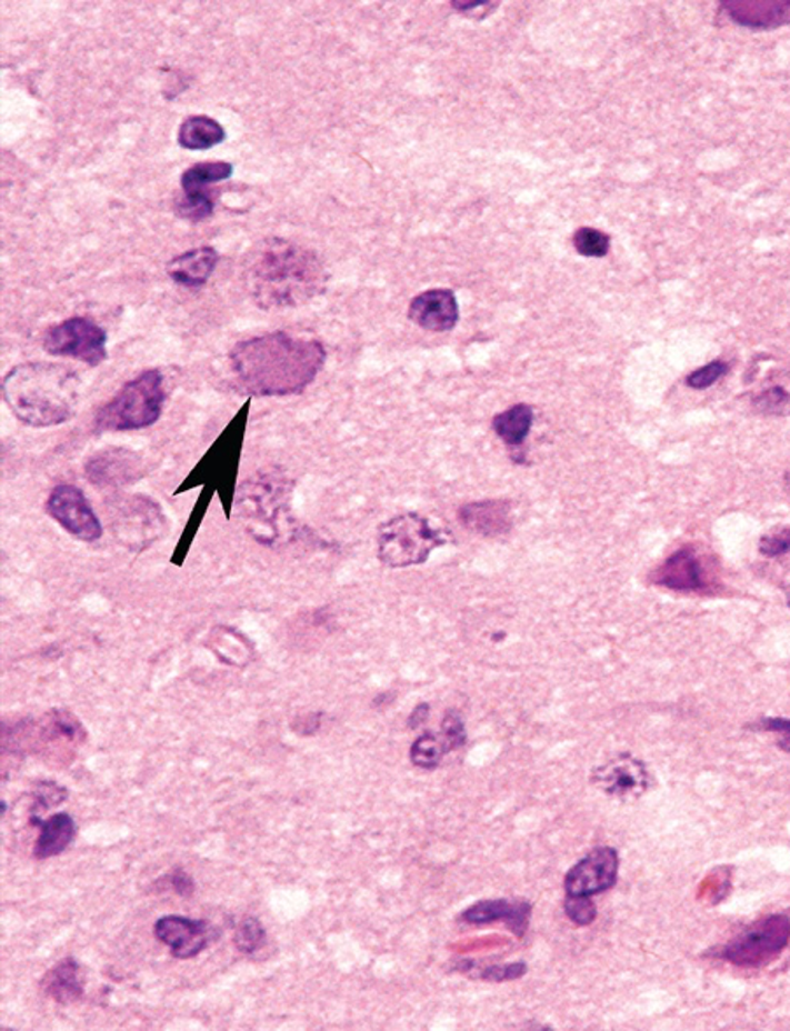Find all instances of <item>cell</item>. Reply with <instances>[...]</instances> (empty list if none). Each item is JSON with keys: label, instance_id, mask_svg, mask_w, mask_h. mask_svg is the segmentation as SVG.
Instances as JSON below:
<instances>
[{"label": "cell", "instance_id": "1", "mask_svg": "<svg viewBox=\"0 0 790 1031\" xmlns=\"http://www.w3.org/2000/svg\"><path fill=\"white\" fill-rule=\"evenodd\" d=\"M324 363L323 343L286 331L242 340L230 352L239 388L261 398L300 394L314 382Z\"/></svg>", "mask_w": 790, "mask_h": 1031}, {"label": "cell", "instance_id": "2", "mask_svg": "<svg viewBox=\"0 0 790 1031\" xmlns=\"http://www.w3.org/2000/svg\"><path fill=\"white\" fill-rule=\"evenodd\" d=\"M328 272L311 249L273 239L258 252L249 288L261 309L299 307L323 293Z\"/></svg>", "mask_w": 790, "mask_h": 1031}, {"label": "cell", "instance_id": "3", "mask_svg": "<svg viewBox=\"0 0 790 1031\" xmlns=\"http://www.w3.org/2000/svg\"><path fill=\"white\" fill-rule=\"evenodd\" d=\"M2 398L23 424L51 428L71 421L78 409V373L51 363L14 367L2 380Z\"/></svg>", "mask_w": 790, "mask_h": 1031}, {"label": "cell", "instance_id": "4", "mask_svg": "<svg viewBox=\"0 0 790 1031\" xmlns=\"http://www.w3.org/2000/svg\"><path fill=\"white\" fill-rule=\"evenodd\" d=\"M166 398L162 372L148 370L127 382L117 397L100 407L93 428L97 433L150 428L162 416Z\"/></svg>", "mask_w": 790, "mask_h": 1031}, {"label": "cell", "instance_id": "5", "mask_svg": "<svg viewBox=\"0 0 790 1031\" xmlns=\"http://www.w3.org/2000/svg\"><path fill=\"white\" fill-rule=\"evenodd\" d=\"M448 540L446 531L431 528L418 513L393 517L379 529V561L394 570L422 564Z\"/></svg>", "mask_w": 790, "mask_h": 1031}, {"label": "cell", "instance_id": "6", "mask_svg": "<svg viewBox=\"0 0 790 1031\" xmlns=\"http://www.w3.org/2000/svg\"><path fill=\"white\" fill-rule=\"evenodd\" d=\"M246 413H248V407L236 417V421L228 426L221 437L216 440L206 458L199 462V467L194 468L190 477L181 483L178 494L188 491V489L197 488V486H208L212 491L220 494L224 513L230 517L240 450H242V442H244Z\"/></svg>", "mask_w": 790, "mask_h": 1031}, {"label": "cell", "instance_id": "7", "mask_svg": "<svg viewBox=\"0 0 790 1031\" xmlns=\"http://www.w3.org/2000/svg\"><path fill=\"white\" fill-rule=\"evenodd\" d=\"M789 944L790 918L770 914L729 941L720 951V958L740 969H761L780 958Z\"/></svg>", "mask_w": 790, "mask_h": 1031}, {"label": "cell", "instance_id": "8", "mask_svg": "<svg viewBox=\"0 0 790 1031\" xmlns=\"http://www.w3.org/2000/svg\"><path fill=\"white\" fill-rule=\"evenodd\" d=\"M42 346L48 354L78 359L90 367H99L108 359V334L87 318L66 319L54 324L46 331Z\"/></svg>", "mask_w": 790, "mask_h": 1031}, {"label": "cell", "instance_id": "9", "mask_svg": "<svg viewBox=\"0 0 790 1031\" xmlns=\"http://www.w3.org/2000/svg\"><path fill=\"white\" fill-rule=\"evenodd\" d=\"M46 512L78 540L91 543L102 537L99 517L90 507L87 496L74 486L63 483L54 488L46 501Z\"/></svg>", "mask_w": 790, "mask_h": 1031}, {"label": "cell", "instance_id": "10", "mask_svg": "<svg viewBox=\"0 0 790 1031\" xmlns=\"http://www.w3.org/2000/svg\"><path fill=\"white\" fill-rule=\"evenodd\" d=\"M619 874V854L613 848L603 845L597 848L571 867L564 878V890L568 897H592L610 890L616 884Z\"/></svg>", "mask_w": 790, "mask_h": 1031}, {"label": "cell", "instance_id": "11", "mask_svg": "<svg viewBox=\"0 0 790 1031\" xmlns=\"http://www.w3.org/2000/svg\"><path fill=\"white\" fill-rule=\"evenodd\" d=\"M158 941L169 945L172 957L179 960L197 957L203 949L218 941V930L206 921H193L182 917H163L154 924Z\"/></svg>", "mask_w": 790, "mask_h": 1031}, {"label": "cell", "instance_id": "12", "mask_svg": "<svg viewBox=\"0 0 790 1031\" xmlns=\"http://www.w3.org/2000/svg\"><path fill=\"white\" fill-rule=\"evenodd\" d=\"M592 783L617 799L640 797L649 790L650 774L643 762L624 753L594 769Z\"/></svg>", "mask_w": 790, "mask_h": 1031}, {"label": "cell", "instance_id": "13", "mask_svg": "<svg viewBox=\"0 0 790 1031\" xmlns=\"http://www.w3.org/2000/svg\"><path fill=\"white\" fill-rule=\"evenodd\" d=\"M121 503L123 504L118 507V516L114 517L118 537L130 547L137 541L142 543V547L144 544L148 547V543H151L158 537V531L162 529V508L141 496L121 501Z\"/></svg>", "mask_w": 790, "mask_h": 1031}, {"label": "cell", "instance_id": "14", "mask_svg": "<svg viewBox=\"0 0 790 1031\" xmlns=\"http://www.w3.org/2000/svg\"><path fill=\"white\" fill-rule=\"evenodd\" d=\"M650 582L679 592H703L708 587L703 562L691 547L671 553L652 573Z\"/></svg>", "mask_w": 790, "mask_h": 1031}, {"label": "cell", "instance_id": "15", "mask_svg": "<svg viewBox=\"0 0 790 1031\" xmlns=\"http://www.w3.org/2000/svg\"><path fill=\"white\" fill-rule=\"evenodd\" d=\"M87 474L99 488H121L141 479L144 467L132 450L108 449L88 459Z\"/></svg>", "mask_w": 790, "mask_h": 1031}, {"label": "cell", "instance_id": "16", "mask_svg": "<svg viewBox=\"0 0 790 1031\" xmlns=\"http://www.w3.org/2000/svg\"><path fill=\"white\" fill-rule=\"evenodd\" d=\"M409 319L422 330L451 331L460 321V309L451 289H430L410 301Z\"/></svg>", "mask_w": 790, "mask_h": 1031}, {"label": "cell", "instance_id": "17", "mask_svg": "<svg viewBox=\"0 0 790 1031\" xmlns=\"http://www.w3.org/2000/svg\"><path fill=\"white\" fill-rule=\"evenodd\" d=\"M720 8L746 29L771 30L790 23V0H728Z\"/></svg>", "mask_w": 790, "mask_h": 1031}, {"label": "cell", "instance_id": "18", "mask_svg": "<svg viewBox=\"0 0 790 1031\" xmlns=\"http://www.w3.org/2000/svg\"><path fill=\"white\" fill-rule=\"evenodd\" d=\"M461 525L473 534L497 538L512 529V508L509 501H476L460 508Z\"/></svg>", "mask_w": 790, "mask_h": 1031}, {"label": "cell", "instance_id": "19", "mask_svg": "<svg viewBox=\"0 0 790 1031\" xmlns=\"http://www.w3.org/2000/svg\"><path fill=\"white\" fill-rule=\"evenodd\" d=\"M531 908L526 902H509V900H484L463 912V921L472 924L491 923V921H506L509 929L518 937L528 930Z\"/></svg>", "mask_w": 790, "mask_h": 1031}, {"label": "cell", "instance_id": "20", "mask_svg": "<svg viewBox=\"0 0 790 1031\" xmlns=\"http://www.w3.org/2000/svg\"><path fill=\"white\" fill-rule=\"evenodd\" d=\"M218 263L214 248H197L182 252L167 264L170 279L187 288H200L209 281Z\"/></svg>", "mask_w": 790, "mask_h": 1031}, {"label": "cell", "instance_id": "21", "mask_svg": "<svg viewBox=\"0 0 790 1031\" xmlns=\"http://www.w3.org/2000/svg\"><path fill=\"white\" fill-rule=\"evenodd\" d=\"M32 823L41 830V835L33 848V857L39 860L51 859L62 853L78 832L76 821L66 813L53 814L44 821L32 817Z\"/></svg>", "mask_w": 790, "mask_h": 1031}, {"label": "cell", "instance_id": "22", "mask_svg": "<svg viewBox=\"0 0 790 1031\" xmlns=\"http://www.w3.org/2000/svg\"><path fill=\"white\" fill-rule=\"evenodd\" d=\"M42 990L54 1002L69 1005L83 997V978L78 961L66 958L42 979Z\"/></svg>", "mask_w": 790, "mask_h": 1031}, {"label": "cell", "instance_id": "23", "mask_svg": "<svg viewBox=\"0 0 790 1031\" xmlns=\"http://www.w3.org/2000/svg\"><path fill=\"white\" fill-rule=\"evenodd\" d=\"M224 139L227 132L220 121L212 120L209 116H190L179 127V146L188 151H206L220 146Z\"/></svg>", "mask_w": 790, "mask_h": 1031}, {"label": "cell", "instance_id": "24", "mask_svg": "<svg viewBox=\"0 0 790 1031\" xmlns=\"http://www.w3.org/2000/svg\"><path fill=\"white\" fill-rule=\"evenodd\" d=\"M233 166L227 161H203L182 172L181 187L184 197L211 194L208 188L214 182L232 178Z\"/></svg>", "mask_w": 790, "mask_h": 1031}, {"label": "cell", "instance_id": "25", "mask_svg": "<svg viewBox=\"0 0 790 1031\" xmlns=\"http://www.w3.org/2000/svg\"><path fill=\"white\" fill-rule=\"evenodd\" d=\"M533 426V409L530 404L519 403L506 412L498 413L492 421V430L509 447H521Z\"/></svg>", "mask_w": 790, "mask_h": 1031}, {"label": "cell", "instance_id": "26", "mask_svg": "<svg viewBox=\"0 0 790 1031\" xmlns=\"http://www.w3.org/2000/svg\"><path fill=\"white\" fill-rule=\"evenodd\" d=\"M456 750L448 735L427 732L410 748V760L421 769H434L448 751Z\"/></svg>", "mask_w": 790, "mask_h": 1031}, {"label": "cell", "instance_id": "27", "mask_svg": "<svg viewBox=\"0 0 790 1031\" xmlns=\"http://www.w3.org/2000/svg\"><path fill=\"white\" fill-rule=\"evenodd\" d=\"M573 246L582 257L603 258L610 251V237L597 228H580L573 236Z\"/></svg>", "mask_w": 790, "mask_h": 1031}, {"label": "cell", "instance_id": "28", "mask_svg": "<svg viewBox=\"0 0 790 1031\" xmlns=\"http://www.w3.org/2000/svg\"><path fill=\"white\" fill-rule=\"evenodd\" d=\"M233 941H236V948L239 949L240 953H257L258 949L266 945V929L261 927L257 918H246V920L239 924Z\"/></svg>", "mask_w": 790, "mask_h": 1031}, {"label": "cell", "instance_id": "29", "mask_svg": "<svg viewBox=\"0 0 790 1031\" xmlns=\"http://www.w3.org/2000/svg\"><path fill=\"white\" fill-rule=\"evenodd\" d=\"M753 409L764 416H778L786 412L790 404V392L783 386H771L752 398Z\"/></svg>", "mask_w": 790, "mask_h": 1031}, {"label": "cell", "instance_id": "30", "mask_svg": "<svg viewBox=\"0 0 790 1031\" xmlns=\"http://www.w3.org/2000/svg\"><path fill=\"white\" fill-rule=\"evenodd\" d=\"M214 212V200L211 194L203 197H184L178 202V214L188 221H202Z\"/></svg>", "mask_w": 790, "mask_h": 1031}, {"label": "cell", "instance_id": "31", "mask_svg": "<svg viewBox=\"0 0 790 1031\" xmlns=\"http://www.w3.org/2000/svg\"><path fill=\"white\" fill-rule=\"evenodd\" d=\"M67 799V790L54 781H42L33 788V811L39 813V809H50L54 805L62 804Z\"/></svg>", "mask_w": 790, "mask_h": 1031}, {"label": "cell", "instance_id": "32", "mask_svg": "<svg viewBox=\"0 0 790 1031\" xmlns=\"http://www.w3.org/2000/svg\"><path fill=\"white\" fill-rule=\"evenodd\" d=\"M729 372L728 363L724 361H712L707 367H701L687 377V386L692 389L712 388L717 380L722 379Z\"/></svg>", "mask_w": 790, "mask_h": 1031}, {"label": "cell", "instance_id": "33", "mask_svg": "<svg viewBox=\"0 0 790 1031\" xmlns=\"http://www.w3.org/2000/svg\"><path fill=\"white\" fill-rule=\"evenodd\" d=\"M567 917L576 924H591L597 920V905L592 902L591 897H567L564 902Z\"/></svg>", "mask_w": 790, "mask_h": 1031}, {"label": "cell", "instance_id": "34", "mask_svg": "<svg viewBox=\"0 0 790 1031\" xmlns=\"http://www.w3.org/2000/svg\"><path fill=\"white\" fill-rule=\"evenodd\" d=\"M759 550L768 558H777L783 553L790 552V529H783L780 532H773L759 541Z\"/></svg>", "mask_w": 790, "mask_h": 1031}, {"label": "cell", "instance_id": "35", "mask_svg": "<svg viewBox=\"0 0 790 1031\" xmlns=\"http://www.w3.org/2000/svg\"><path fill=\"white\" fill-rule=\"evenodd\" d=\"M753 729H759V731L773 732V734L780 735V741H778V748L790 753V720L789 718H764L761 722L758 723V727Z\"/></svg>", "mask_w": 790, "mask_h": 1031}, {"label": "cell", "instance_id": "36", "mask_svg": "<svg viewBox=\"0 0 790 1031\" xmlns=\"http://www.w3.org/2000/svg\"><path fill=\"white\" fill-rule=\"evenodd\" d=\"M524 974V963H513V965L489 967L488 970L480 974V978L488 979V981H512V979H519Z\"/></svg>", "mask_w": 790, "mask_h": 1031}, {"label": "cell", "instance_id": "37", "mask_svg": "<svg viewBox=\"0 0 790 1031\" xmlns=\"http://www.w3.org/2000/svg\"><path fill=\"white\" fill-rule=\"evenodd\" d=\"M162 881L169 883L170 890H174L178 895L188 897L193 893V881H191L190 875L184 874L182 871L167 875Z\"/></svg>", "mask_w": 790, "mask_h": 1031}, {"label": "cell", "instance_id": "38", "mask_svg": "<svg viewBox=\"0 0 790 1031\" xmlns=\"http://www.w3.org/2000/svg\"><path fill=\"white\" fill-rule=\"evenodd\" d=\"M451 6L463 14H473L476 9L491 14L492 9H497L500 4L498 2H451Z\"/></svg>", "mask_w": 790, "mask_h": 1031}, {"label": "cell", "instance_id": "39", "mask_svg": "<svg viewBox=\"0 0 790 1031\" xmlns=\"http://www.w3.org/2000/svg\"><path fill=\"white\" fill-rule=\"evenodd\" d=\"M428 711H430V705L421 704L416 708L414 713L410 717L409 727L410 729H418L422 723L427 722Z\"/></svg>", "mask_w": 790, "mask_h": 1031}, {"label": "cell", "instance_id": "40", "mask_svg": "<svg viewBox=\"0 0 790 1031\" xmlns=\"http://www.w3.org/2000/svg\"><path fill=\"white\" fill-rule=\"evenodd\" d=\"M786 488L790 492V471L786 474Z\"/></svg>", "mask_w": 790, "mask_h": 1031}, {"label": "cell", "instance_id": "41", "mask_svg": "<svg viewBox=\"0 0 790 1031\" xmlns=\"http://www.w3.org/2000/svg\"><path fill=\"white\" fill-rule=\"evenodd\" d=\"M789 608H790V595H789Z\"/></svg>", "mask_w": 790, "mask_h": 1031}]
</instances>
